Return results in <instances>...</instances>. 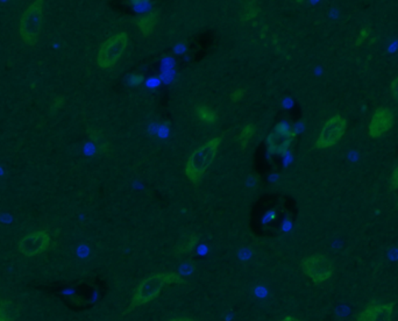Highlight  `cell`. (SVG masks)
I'll return each mask as SVG.
<instances>
[{
  "mask_svg": "<svg viewBox=\"0 0 398 321\" xmlns=\"http://www.w3.org/2000/svg\"><path fill=\"white\" fill-rule=\"evenodd\" d=\"M185 280L177 273H158L146 277L136 287V291L132 296L128 311L147 305L158 298L162 289L170 284H185Z\"/></svg>",
  "mask_w": 398,
  "mask_h": 321,
  "instance_id": "6da1fadb",
  "label": "cell"
},
{
  "mask_svg": "<svg viewBox=\"0 0 398 321\" xmlns=\"http://www.w3.org/2000/svg\"><path fill=\"white\" fill-rule=\"evenodd\" d=\"M220 143L222 138L216 136L192 152L185 165V176L191 183H199L202 180L207 169L213 163Z\"/></svg>",
  "mask_w": 398,
  "mask_h": 321,
  "instance_id": "7a4b0ae2",
  "label": "cell"
},
{
  "mask_svg": "<svg viewBox=\"0 0 398 321\" xmlns=\"http://www.w3.org/2000/svg\"><path fill=\"white\" fill-rule=\"evenodd\" d=\"M42 21H43V1L35 0L23 11L20 18V37L25 45H35L41 32Z\"/></svg>",
  "mask_w": 398,
  "mask_h": 321,
  "instance_id": "3957f363",
  "label": "cell"
},
{
  "mask_svg": "<svg viewBox=\"0 0 398 321\" xmlns=\"http://www.w3.org/2000/svg\"><path fill=\"white\" fill-rule=\"evenodd\" d=\"M129 37L126 32H119L107 39L98 52V67L102 69H111L114 67L126 52Z\"/></svg>",
  "mask_w": 398,
  "mask_h": 321,
  "instance_id": "277c9868",
  "label": "cell"
},
{
  "mask_svg": "<svg viewBox=\"0 0 398 321\" xmlns=\"http://www.w3.org/2000/svg\"><path fill=\"white\" fill-rule=\"evenodd\" d=\"M301 269L316 285L327 282L335 275L333 262L324 254L308 255L303 258Z\"/></svg>",
  "mask_w": 398,
  "mask_h": 321,
  "instance_id": "5b68a950",
  "label": "cell"
},
{
  "mask_svg": "<svg viewBox=\"0 0 398 321\" xmlns=\"http://www.w3.org/2000/svg\"><path fill=\"white\" fill-rule=\"evenodd\" d=\"M347 120L340 114H335L324 123L320 136L317 138V149H327L337 145L345 134Z\"/></svg>",
  "mask_w": 398,
  "mask_h": 321,
  "instance_id": "8992f818",
  "label": "cell"
},
{
  "mask_svg": "<svg viewBox=\"0 0 398 321\" xmlns=\"http://www.w3.org/2000/svg\"><path fill=\"white\" fill-rule=\"evenodd\" d=\"M296 135V132L293 131L290 123L286 121L278 123L266 140L268 152L275 155H284L293 145Z\"/></svg>",
  "mask_w": 398,
  "mask_h": 321,
  "instance_id": "52a82bcc",
  "label": "cell"
},
{
  "mask_svg": "<svg viewBox=\"0 0 398 321\" xmlns=\"http://www.w3.org/2000/svg\"><path fill=\"white\" fill-rule=\"evenodd\" d=\"M50 246V236L45 229L32 231L23 236L18 245V249L25 258H34L42 254Z\"/></svg>",
  "mask_w": 398,
  "mask_h": 321,
  "instance_id": "ba28073f",
  "label": "cell"
},
{
  "mask_svg": "<svg viewBox=\"0 0 398 321\" xmlns=\"http://www.w3.org/2000/svg\"><path fill=\"white\" fill-rule=\"evenodd\" d=\"M394 113L388 107H379L373 114L369 123L368 133L372 138H379L394 126Z\"/></svg>",
  "mask_w": 398,
  "mask_h": 321,
  "instance_id": "9c48e42d",
  "label": "cell"
},
{
  "mask_svg": "<svg viewBox=\"0 0 398 321\" xmlns=\"http://www.w3.org/2000/svg\"><path fill=\"white\" fill-rule=\"evenodd\" d=\"M394 302H373L357 314V321H392Z\"/></svg>",
  "mask_w": 398,
  "mask_h": 321,
  "instance_id": "30bf717a",
  "label": "cell"
},
{
  "mask_svg": "<svg viewBox=\"0 0 398 321\" xmlns=\"http://www.w3.org/2000/svg\"><path fill=\"white\" fill-rule=\"evenodd\" d=\"M158 13L156 11H153L147 13V14L140 15L139 18H136L134 23H136V27L139 28L143 37H149L153 33V30H155L156 25H158Z\"/></svg>",
  "mask_w": 398,
  "mask_h": 321,
  "instance_id": "8fae6325",
  "label": "cell"
},
{
  "mask_svg": "<svg viewBox=\"0 0 398 321\" xmlns=\"http://www.w3.org/2000/svg\"><path fill=\"white\" fill-rule=\"evenodd\" d=\"M87 132L91 141L94 142V146L97 147V149L101 153L104 154V155H109L111 153V145L102 131H99L92 126H89L87 128Z\"/></svg>",
  "mask_w": 398,
  "mask_h": 321,
  "instance_id": "7c38bea8",
  "label": "cell"
},
{
  "mask_svg": "<svg viewBox=\"0 0 398 321\" xmlns=\"http://www.w3.org/2000/svg\"><path fill=\"white\" fill-rule=\"evenodd\" d=\"M19 313V307L11 299L0 298V321H15Z\"/></svg>",
  "mask_w": 398,
  "mask_h": 321,
  "instance_id": "4fadbf2b",
  "label": "cell"
},
{
  "mask_svg": "<svg viewBox=\"0 0 398 321\" xmlns=\"http://www.w3.org/2000/svg\"><path fill=\"white\" fill-rule=\"evenodd\" d=\"M198 242V236H196V234H185V236H182L178 240V242L176 243V247H175V251H176L177 255L188 254V253L195 249Z\"/></svg>",
  "mask_w": 398,
  "mask_h": 321,
  "instance_id": "5bb4252c",
  "label": "cell"
},
{
  "mask_svg": "<svg viewBox=\"0 0 398 321\" xmlns=\"http://www.w3.org/2000/svg\"><path fill=\"white\" fill-rule=\"evenodd\" d=\"M260 11H261V6H260L259 1H254V0L247 1L241 11V23H248L251 20L255 19L256 17L260 14Z\"/></svg>",
  "mask_w": 398,
  "mask_h": 321,
  "instance_id": "9a60e30c",
  "label": "cell"
},
{
  "mask_svg": "<svg viewBox=\"0 0 398 321\" xmlns=\"http://www.w3.org/2000/svg\"><path fill=\"white\" fill-rule=\"evenodd\" d=\"M195 112L197 118H198L202 123H207V125H213V123H217V120H218V114L214 112L213 110H211L210 107L204 106V105L197 106Z\"/></svg>",
  "mask_w": 398,
  "mask_h": 321,
  "instance_id": "2e32d148",
  "label": "cell"
},
{
  "mask_svg": "<svg viewBox=\"0 0 398 321\" xmlns=\"http://www.w3.org/2000/svg\"><path fill=\"white\" fill-rule=\"evenodd\" d=\"M256 128L253 123H247L244 128L241 130L238 141L240 143L241 148L244 149L248 146L249 141L252 140L253 135L255 134Z\"/></svg>",
  "mask_w": 398,
  "mask_h": 321,
  "instance_id": "e0dca14e",
  "label": "cell"
},
{
  "mask_svg": "<svg viewBox=\"0 0 398 321\" xmlns=\"http://www.w3.org/2000/svg\"><path fill=\"white\" fill-rule=\"evenodd\" d=\"M389 187L390 190H396L398 189V165L396 168L394 169V172L391 174L390 180H389Z\"/></svg>",
  "mask_w": 398,
  "mask_h": 321,
  "instance_id": "ac0fdd59",
  "label": "cell"
},
{
  "mask_svg": "<svg viewBox=\"0 0 398 321\" xmlns=\"http://www.w3.org/2000/svg\"><path fill=\"white\" fill-rule=\"evenodd\" d=\"M244 94H246V91L242 87H238L231 94V101H233V103H238V101H240L244 98Z\"/></svg>",
  "mask_w": 398,
  "mask_h": 321,
  "instance_id": "d6986e66",
  "label": "cell"
},
{
  "mask_svg": "<svg viewBox=\"0 0 398 321\" xmlns=\"http://www.w3.org/2000/svg\"><path fill=\"white\" fill-rule=\"evenodd\" d=\"M369 35V30L367 28H362L360 30V33H359V37H357V42H355V47H359V45H362L364 43V40L368 38Z\"/></svg>",
  "mask_w": 398,
  "mask_h": 321,
  "instance_id": "ffe728a7",
  "label": "cell"
},
{
  "mask_svg": "<svg viewBox=\"0 0 398 321\" xmlns=\"http://www.w3.org/2000/svg\"><path fill=\"white\" fill-rule=\"evenodd\" d=\"M145 82V77L143 75H132L129 79H128V83L131 84L132 86H139Z\"/></svg>",
  "mask_w": 398,
  "mask_h": 321,
  "instance_id": "44dd1931",
  "label": "cell"
},
{
  "mask_svg": "<svg viewBox=\"0 0 398 321\" xmlns=\"http://www.w3.org/2000/svg\"><path fill=\"white\" fill-rule=\"evenodd\" d=\"M390 91L395 101L398 103V76L394 79V81H392V82H391Z\"/></svg>",
  "mask_w": 398,
  "mask_h": 321,
  "instance_id": "7402d4cb",
  "label": "cell"
},
{
  "mask_svg": "<svg viewBox=\"0 0 398 321\" xmlns=\"http://www.w3.org/2000/svg\"><path fill=\"white\" fill-rule=\"evenodd\" d=\"M64 104V98L63 97H57L55 98V101H54L53 106H52V113H54V111L56 112L57 110H60Z\"/></svg>",
  "mask_w": 398,
  "mask_h": 321,
  "instance_id": "603a6c76",
  "label": "cell"
},
{
  "mask_svg": "<svg viewBox=\"0 0 398 321\" xmlns=\"http://www.w3.org/2000/svg\"><path fill=\"white\" fill-rule=\"evenodd\" d=\"M167 321H197L196 320L195 318L191 317H176V318H171L169 320Z\"/></svg>",
  "mask_w": 398,
  "mask_h": 321,
  "instance_id": "cb8c5ba5",
  "label": "cell"
},
{
  "mask_svg": "<svg viewBox=\"0 0 398 321\" xmlns=\"http://www.w3.org/2000/svg\"><path fill=\"white\" fill-rule=\"evenodd\" d=\"M280 321H302L300 319H297V318L291 317V315H286V317L282 318L281 320Z\"/></svg>",
  "mask_w": 398,
  "mask_h": 321,
  "instance_id": "d4e9b609",
  "label": "cell"
},
{
  "mask_svg": "<svg viewBox=\"0 0 398 321\" xmlns=\"http://www.w3.org/2000/svg\"><path fill=\"white\" fill-rule=\"evenodd\" d=\"M397 207H398V203H397Z\"/></svg>",
  "mask_w": 398,
  "mask_h": 321,
  "instance_id": "484cf974",
  "label": "cell"
}]
</instances>
